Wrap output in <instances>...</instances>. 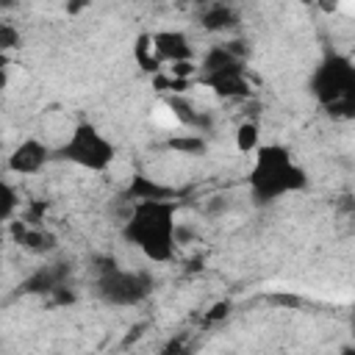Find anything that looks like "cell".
Returning <instances> with one entry per match:
<instances>
[{"mask_svg":"<svg viewBox=\"0 0 355 355\" xmlns=\"http://www.w3.org/2000/svg\"><path fill=\"white\" fill-rule=\"evenodd\" d=\"M200 22L208 33H225L239 25V11L227 3H214L200 14Z\"/></svg>","mask_w":355,"mask_h":355,"instance_id":"cell-13","label":"cell"},{"mask_svg":"<svg viewBox=\"0 0 355 355\" xmlns=\"http://www.w3.org/2000/svg\"><path fill=\"white\" fill-rule=\"evenodd\" d=\"M69 263L64 261H55V263H44L39 266L33 275H28L22 283H19V291L22 294H42V297H50L58 286H67V277H69Z\"/></svg>","mask_w":355,"mask_h":355,"instance_id":"cell-9","label":"cell"},{"mask_svg":"<svg viewBox=\"0 0 355 355\" xmlns=\"http://www.w3.org/2000/svg\"><path fill=\"white\" fill-rule=\"evenodd\" d=\"M178 200H150V202H136L122 236L128 244H133L144 258L155 263H166L175 255L178 244Z\"/></svg>","mask_w":355,"mask_h":355,"instance_id":"cell-1","label":"cell"},{"mask_svg":"<svg viewBox=\"0 0 355 355\" xmlns=\"http://www.w3.org/2000/svg\"><path fill=\"white\" fill-rule=\"evenodd\" d=\"M133 55H136V61H139V67H141L144 72L158 75L161 61H158V55H155V50H153V44H150V33H141V36L136 39V44H133Z\"/></svg>","mask_w":355,"mask_h":355,"instance_id":"cell-15","label":"cell"},{"mask_svg":"<svg viewBox=\"0 0 355 355\" xmlns=\"http://www.w3.org/2000/svg\"><path fill=\"white\" fill-rule=\"evenodd\" d=\"M55 155L61 161H69L80 169H89V172H105L114 158H116V147L111 139H105L92 122H80L72 136L55 150Z\"/></svg>","mask_w":355,"mask_h":355,"instance_id":"cell-4","label":"cell"},{"mask_svg":"<svg viewBox=\"0 0 355 355\" xmlns=\"http://www.w3.org/2000/svg\"><path fill=\"white\" fill-rule=\"evenodd\" d=\"M6 67H8V55L0 53V89L6 86Z\"/></svg>","mask_w":355,"mask_h":355,"instance_id":"cell-23","label":"cell"},{"mask_svg":"<svg viewBox=\"0 0 355 355\" xmlns=\"http://www.w3.org/2000/svg\"><path fill=\"white\" fill-rule=\"evenodd\" d=\"M50 147L39 139H25L19 141L11 155H8V169L17 175H36L39 169H44V164L50 161Z\"/></svg>","mask_w":355,"mask_h":355,"instance_id":"cell-7","label":"cell"},{"mask_svg":"<svg viewBox=\"0 0 355 355\" xmlns=\"http://www.w3.org/2000/svg\"><path fill=\"white\" fill-rule=\"evenodd\" d=\"M50 300H53L55 305H72V302H75V291H72L69 286H58V288L50 294Z\"/></svg>","mask_w":355,"mask_h":355,"instance_id":"cell-20","label":"cell"},{"mask_svg":"<svg viewBox=\"0 0 355 355\" xmlns=\"http://www.w3.org/2000/svg\"><path fill=\"white\" fill-rule=\"evenodd\" d=\"M150 44L158 55V61L164 64H178V61H194V50L191 42L183 31H155L150 33Z\"/></svg>","mask_w":355,"mask_h":355,"instance_id":"cell-8","label":"cell"},{"mask_svg":"<svg viewBox=\"0 0 355 355\" xmlns=\"http://www.w3.org/2000/svg\"><path fill=\"white\" fill-rule=\"evenodd\" d=\"M227 313H230V302H214L211 311L205 313V322H219V319H225Z\"/></svg>","mask_w":355,"mask_h":355,"instance_id":"cell-21","label":"cell"},{"mask_svg":"<svg viewBox=\"0 0 355 355\" xmlns=\"http://www.w3.org/2000/svg\"><path fill=\"white\" fill-rule=\"evenodd\" d=\"M305 186H308V175L286 147L266 144L255 150V164L250 172V194L258 205L302 191Z\"/></svg>","mask_w":355,"mask_h":355,"instance_id":"cell-2","label":"cell"},{"mask_svg":"<svg viewBox=\"0 0 355 355\" xmlns=\"http://www.w3.org/2000/svg\"><path fill=\"white\" fill-rule=\"evenodd\" d=\"M94 286H97V297L108 305H139L153 294L155 280L150 272H130V269L114 266L97 275Z\"/></svg>","mask_w":355,"mask_h":355,"instance_id":"cell-5","label":"cell"},{"mask_svg":"<svg viewBox=\"0 0 355 355\" xmlns=\"http://www.w3.org/2000/svg\"><path fill=\"white\" fill-rule=\"evenodd\" d=\"M169 108H172V114H175V119L183 125V128H191L194 133H208L211 130V114H205V111H197L186 97H172L169 100Z\"/></svg>","mask_w":355,"mask_h":355,"instance_id":"cell-12","label":"cell"},{"mask_svg":"<svg viewBox=\"0 0 355 355\" xmlns=\"http://www.w3.org/2000/svg\"><path fill=\"white\" fill-rule=\"evenodd\" d=\"M19 44H22V36H19L17 25H11V22H0V53L8 55V53L17 50Z\"/></svg>","mask_w":355,"mask_h":355,"instance_id":"cell-18","label":"cell"},{"mask_svg":"<svg viewBox=\"0 0 355 355\" xmlns=\"http://www.w3.org/2000/svg\"><path fill=\"white\" fill-rule=\"evenodd\" d=\"M166 150L180 153V155H205L208 141L200 133H180V136H169L166 139Z\"/></svg>","mask_w":355,"mask_h":355,"instance_id":"cell-14","label":"cell"},{"mask_svg":"<svg viewBox=\"0 0 355 355\" xmlns=\"http://www.w3.org/2000/svg\"><path fill=\"white\" fill-rule=\"evenodd\" d=\"M125 200H130L133 205L136 202H150V200H178V191L139 172V175L130 178V183L125 189Z\"/></svg>","mask_w":355,"mask_h":355,"instance_id":"cell-11","label":"cell"},{"mask_svg":"<svg viewBox=\"0 0 355 355\" xmlns=\"http://www.w3.org/2000/svg\"><path fill=\"white\" fill-rule=\"evenodd\" d=\"M83 6H86V3H72V6H67V11H72V14H75V11H80Z\"/></svg>","mask_w":355,"mask_h":355,"instance_id":"cell-25","label":"cell"},{"mask_svg":"<svg viewBox=\"0 0 355 355\" xmlns=\"http://www.w3.org/2000/svg\"><path fill=\"white\" fill-rule=\"evenodd\" d=\"M161 355H189L186 341H183V338H169V341H166V347L161 349Z\"/></svg>","mask_w":355,"mask_h":355,"instance_id":"cell-22","label":"cell"},{"mask_svg":"<svg viewBox=\"0 0 355 355\" xmlns=\"http://www.w3.org/2000/svg\"><path fill=\"white\" fill-rule=\"evenodd\" d=\"M341 355H355V349H352V347H349V344H347V347H344V349H341Z\"/></svg>","mask_w":355,"mask_h":355,"instance_id":"cell-26","label":"cell"},{"mask_svg":"<svg viewBox=\"0 0 355 355\" xmlns=\"http://www.w3.org/2000/svg\"><path fill=\"white\" fill-rule=\"evenodd\" d=\"M194 72H197L194 61H178V64H169V78H178V80H189Z\"/></svg>","mask_w":355,"mask_h":355,"instance_id":"cell-19","label":"cell"},{"mask_svg":"<svg viewBox=\"0 0 355 355\" xmlns=\"http://www.w3.org/2000/svg\"><path fill=\"white\" fill-rule=\"evenodd\" d=\"M17 208H19V197H17L14 186L0 178V222H8L17 214Z\"/></svg>","mask_w":355,"mask_h":355,"instance_id":"cell-17","label":"cell"},{"mask_svg":"<svg viewBox=\"0 0 355 355\" xmlns=\"http://www.w3.org/2000/svg\"><path fill=\"white\" fill-rule=\"evenodd\" d=\"M11 239H14L22 250H28V252H33V255H47V252H53V250L58 247L55 233H50V230H44V227H31V225H25L22 219L11 222Z\"/></svg>","mask_w":355,"mask_h":355,"instance_id":"cell-10","label":"cell"},{"mask_svg":"<svg viewBox=\"0 0 355 355\" xmlns=\"http://www.w3.org/2000/svg\"><path fill=\"white\" fill-rule=\"evenodd\" d=\"M144 327H147V324H136V327H130V336L125 338V344H130V341H136V338L141 336V330H144Z\"/></svg>","mask_w":355,"mask_h":355,"instance_id":"cell-24","label":"cell"},{"mask_svg":"<svg viewBox=\"0 0 355 355\" xmlns=\"http://www.w3.org/2000/svg\"><path fill=\"white\" fill-rule=\"evenodd\" d=\"M311 92L333 116H352L355 111V67L347 55L330 53L311 78Z\"/></svg>","mask_w":355,"mask_h":355,"instance_id":"cell-3","label":"cell"},{"mask_svg":"<svg viewBox=\"0 0 355 355\" xmlns=\"http://www.w3.org/2000/svg\"><path fill=\"white\" fill-rule=\"evenodd\" d=\"M200 83L208 86L211 92H216L219 97H247L250 94V80H247V67L244 64L216 69V72H202Z\"/></svg>","mask_w":355,"mask_h":355,"instance_id":"cell-6","label":"cell"},{"mask_svg":"<svg viewBox=\"0 0 355 355\" xmlns=\"http://www.w3.org/2000/svg\"><path fill=\"white\" fill-rule=\"evenodd\" d=\"M236 150L239 153H255L258 150V125L255 122H241L236 128Z\"/></svg>","mask_w":355,"mask_h":355,"instance_id":"cell-16","label":"cell"}]
</instances>
